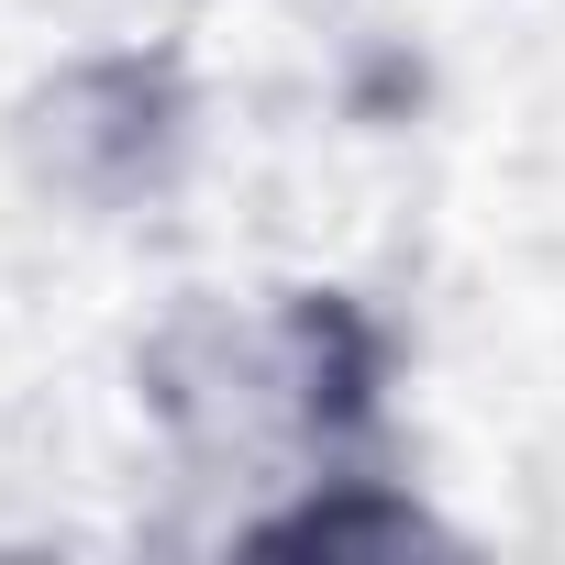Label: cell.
<instances>
[{
  "label": "cell",
  "instance_id": "2",
  "mask_svg": "<svg viewBox=\"0 0 565 565\" xmlns=\"http://www.w3.org/2000/svg\"><path fill=\"white\" fill-rule=\"evenodd\" d=\"M23 145L56 200H156L189 145V100L156 56H89L23 100Z\"/></svg>",
  "mask_w": 565,
  "mask_h": 565
},
{
  "label": "cell",
  "instance_id": "1",
  "mask_svg": "<svg viewBox=\"0 0 565 565\" xmlns=\"http://www.w3.org/2000/svg\"><path fill=\"white\" fill-rule=\"evenodd\" d=\"M399 344L333 277L189 289L134 344V411L211 543L244 554H399L444 521L399 477Z\"/></svg>",
  "mask_w": 565,
  "mask_h": 565
}]
</instances>
